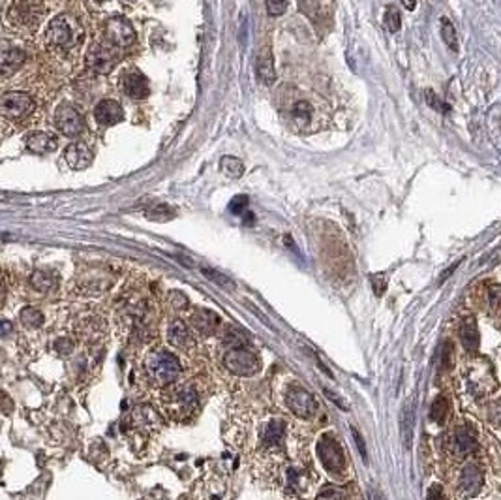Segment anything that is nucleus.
<instances>
[{
    "label": "nucleus",
    "mask_w": 501,
    "mask_h": 500,
    "mask_svg": "<svg viewBox=\"0 0 501 500\" xmlns=\"http://www.w3.org/2000/svg\"><path fill=\"white\" fill-rule=\"evenodd\" d=\"M45 40H48L49 48H53L55 51L66 53L83 40V28L75 17L63 14V16L51 19L48 32H45Z\"/></svg>",
    "instance_id": "1"
},
{
    "label": "nucleus",
    "mask_w": 501,
    "mask_h": 500,
    "mask_svg": "<svg viewBox=\"0 0 501 500\" xmlns=\"http://www.w3.org/2000/svg\"><path fill=\"white\" fill-rule=\"evenodd\" d=\"M146 373L156 384H171L181 374V361L171 352L160 350L146 359Z\"/></svg>",
    "instance_id": "2"
},
{
    "label": "nucleus",
    "mask_w": 501,
    "mask_h": 500,
    "mask_svg": "<svg viewBox=\"0 0 501 500\" xmlns=\"http://www.w3.org/2000/svg\"><path fill=\"white\" fill-rule=\"evenodd\" d=\"M36 104L34 98L26 92H6L0 102V113L4 119L10 121H21L25 117H28L34 111Z\"/></svg>",
    "instance_id": "3"
},
{
    "label": "nucleus",
    "mask_w": 501,
    "mask_h": 500,
    "mask_svg": "<svg viewBox=\"0 0 501 500\" xmlns=\"http://www.w3.org/2000/svg\"><path fill=\"white\" fill-rule=\"evenodd\" d=\"M318 455L323 467L333 474H342L345 470V455L344 450L330 435L319 438Z\"/></svg>",
    "instance_id": "4"
},
{
    "label": "nucleus",
    "mask_w": 501,
    "mask_h": 500,
    "mask_svg": "<svg viewBox=\"0 0 501 500\" xmlns=\"http://www.w3.org/2000/svg\"><path fill=\"white\" fill-rule=\"evenodd\" d=\"M286 403L289 406V410L295 416L303 417V420H310L318 412V400L313 399V395L310 391H306L304 388H298V385H293V388L287 390Z\"/></svg>",
    "instance_id": "5"
},
{
    "label": "nucleus",
    "mask_w": 501,
    "mask_h": 500,
    "mask_svg": "<svg viewBox=\"0 0 501 500\" xmlns=\"http://www.w3.org/2000/svg\"><path fill=\"white\" fill-rule=\"evenodd\" d=\"M224 363L231 373L239 374V376H252L259 368L256 353L246 350V348H231L224 356Z\"/></svg>",
    "instance_id": "6"
},
{
    "label": "nucleus",
    "mask_w": 501,
    "mask_h": 500,
    "mask_svg": "<svg viewBox=\"0 0 501 500\" xmlns=\"http://www.w3.org/2000/svg\"><path fill=\"white\" fill-rule=\"evenodd\" d=\"M105 36H107V40H109L113 46H117V48H128V46H131V43L136 42V31H134V26H131V23L128 21V19H124V17L120 16L111 17L109 21H107V25H105Z\"/></svg>",
    "instance_id": "7"
},
{
    "label": "nucleus",
    "mask_w": 501,
    "mask_h": 500,
    "mask_svg": "<svg viewBox=\"0 0 501 500\" xmlns=\"http://www.w3.org/2000/svg\"><path fill=\"white\" fill-rule=\"evenodd\" d=\"M117 58L119 55L115 49L104 46V43H95L87 53V64L96 74H109L111 70L115 68Z\"/></svg>",
    "instance_id": "8"
},
{
    "label": "nucleus",
    "mask_w": 501,
    "mask_h": 500,
    "mask_svg": "<svg viewBox=\"0 0 501 500\" xmlns=\"http://www.w3.org/2000/svg\"><path fill=\"white\" fill-rule=\"evenodd\" d=\"M55 124L60 130V134L68 137L79 136L85 128V122L79 115V111L70 104L58 105L57 111H55Z\"/></svg>",
    "instance_id": "9"
},
{
    "label": "nucleus",
    "mask_w": 501,
    "mask_h": 500,
    "mask_svg": "<svg viewBox=\"0 0 501 500\" xmlns=\"http://www.w3.org/2000/svg\"><path fill=\"white\" fill-rule=\"evenodd\" d=\"M120 87L124 90V95L134 98V100H143V98L151 95V83H149L146 75L141 74L139 70H128L120 79Z\"/></svg>",
    "instance_id": "10"
},
{
    "label": "nucleus",
    "mask_w": 501,
    "mask_h": 500,
    "mask_svg": "<svg viewBox=\"0 0 501 500\" xmlns=\"http://www.w3.org/2000/svg\"><path fill=\"white\" fill-rule=\"evenodd\" d=\"M483 482H485V476H483L479 467L468 464L464 472H462V478H460V495L465 496V499L479 495V491L483 489Z\"/></svg>",
    "instance_id": "11"
},
{
    "label": "nucleus",
    "mask_w": 501,
    "mask_h": 500,
    "mask_svg": "<svg viewBox=\"0 0 501 500\" xmlns=\"http://www.w3.org/2000/svg\"><path fill=\"white\" fill-rule=\"evenodd\" d=\"M64 160L72 169H85L89 168V164L92 162V151L83 142L70 143L66 151H64Z\"/></svg>",
    "instance_id": "12"
},
{
    "label": "nucleus",
    "mask_w": 501,
    "mask_h": 500,
    "mask_svg": "<svg viewBox=\"0 0 501 500\" xmlns=\"http://www.w3.org/2000/svg\"><path fill=\"white\" fill-rule=\"evenodd\" d=\"M95 119L102 127H113L124 119V111L115 100H102L95 110Z\"/></svg>",
    "instance_id": "13"
},
{
    "label": "nucleus",
    "mask_w": 501,
    "mask_h": 500,
    "mask_svg": "<svg viewBox=\"0 0 501 500\" xmlns=\"http://www.w3.org/2000/svg\"><path fill=\"white\" fill-rule=\"evenodd\" d=\"M57 136H53L49 132H32L26 137V149L34 154L51 153L57 149Z\"/></svg>",
    "instance_id": "14"
},
{
    "label": "nucleus",
    "mask_w": 501,
    "mask_h": 500,
    "mask_svg": "<svg viewBox=\"0 0 501 500\" xmlns=\"http://www.w3.org/2000/svg\"><path fill=\"white\" fill-rule=\"evenodd\" d=\"M26 60V53L21 51L17 48H10V46H4L2 48V74L8 78V75L16 74L17 70L21 68L23 64Z\"/></svg>",
    "instance_id": "15"
},
{
    "label": "nucleus",
    "mask_w": 501,
    "mask_h": 500,
    "mask_svg": "<svg viewBox=\"0 0 501 500\" xmlns=\"http://www.w3.org/2000/svg\"><path fill=\"white\" fill-rule=\"evenodd\" d=\"M167 339H169L173 346L177 348H190L193 344L192 333H190L188 326L183 320L173 321L169 326V331H167Z\"/></svg>",
    "instance_id": "16"
},
{
    "label": "nucleus",
    "mask_w": 501,
    "mask_h": 500,
    "mask_svg": "<svg viewBox=\"0 0 501 500\" xmlns=\"http://www.w3.org/2000/svg\"><path fill=\"white\" fill-rule=\"evenodd\" d=\"M257 75L265 85L274 83L276 74H274V60H272L271 49H262L259 58H257Z\"/></svg>",
    "instance_id": "17"
},
{
    "label": "nucleus",
    "mask_w": 501,
    "mask_h": 500,
    "mask_svg": "<svg viewBox=\"0 0 501 500\" xmlns=\"http://www.w3.org/2000/svg\"><path fill=\"white\" fill-rule=\"evenodd\" d=\"M460 339H462V344L465 346L468 352H473L479 346V329H477V324L473 318H465L460 326Z\"/></svg>",
    "instance_id": "18"
},
{
    "label": "nucleus",
    "mask_w": 501,
    "mask_h": 500,
    "mask_svg": "<svg viewBox=\"0 0 501 500\" xmlns=\"http://www.w3.org/2000/svg\"><path fill=\"white\" fill-rule=\"evenodd\" d=\"M193 326L198 329L201 335H210V333L216 331V326H218V316L215 312L207 311V309H199L195 314H193Z\"/></svg>",
    "instance_id": "19"
},
{
    "label": "nucleus",
    "mask_w": 501,
    "mask_h": 500,
    "mask_svg": "<svg viewBox=\"0 0 501 500\" xmlns=\"http://www.w3.org/2000/svg\"><path fill=\"white\" fill-rule=\"evenodd\" d=\"M477 450V440L475 437H471L470 432L465 431H458L454 435L453 438V452L458 455V457H465L468 453L475 452Z\"/></svg>",
    "instance_id": "20"
},
{
    "label": "nucleus",
    "mask_w": 501,
    "mask_h": 500,
    "mask_svg": "<svg viewBox=\"0 0 501 500\" xmlns=\"http://www.w3.org/2000/svg\"><path fill=\"white\" fill-rule=\"evenodd\" d=\"M291 117L295 119V122H298L301 127H304V124H308L310 121H312L313 117V107L310 102L306 100H301V102H295L291 107Z\"/></svg>",
    "instance_id": "21"
},
{
    "label": "nucleus",
    "mask_w": 501,
    "mask_h": 500,
    "mask_svg": "<svg viewBox=\"0 0 501 500\" xmlns=\"http://www.w3.org/2000/svg\"><path fill=\"white\" fill-rule=\"evenodd\" d=\"M220 169H222L227 177H231V179H239L240 175H242V171H244V166H242V162H240L239 158L224 156L220 160Z\"/></svg>",
    "instance_id": "22"
},
{
    "label": "nucleus",
    "mask_w": 501,
    "mask_h": 500,
    "mask_svg": "<svg viewBox=\"0 0 501 500\" xmlns=\"http://www.w3.org/2000/svg\"><path fill=\"white\" fill-rule=\"evenodd\" d=\"M284 438V425L280 421H271L263 431V440L266 446H276Z\"/></svg>",
    "instance_id": "23"
},
{
    "label": "nucleus",
    "mask_w": 501,
    "mask_h": 500,
    "mask_svg": "<svg viewBox=\"0 0 501 500\" xmlns=\"http://www.w3.org/2000/svg\"><path fill=\"white\" fill-rule=\"evenodd\" d=\"M19 320H21V324L25 327L36 329V327H40L43 324V314L40 311H36V309H32V307H26V309L21 311V314H19Z\"/></svg>",
    "instance_id": "24"
},
{
    "label": "nucleus",
    "mask_w": 501,
    "mask_h": 500,
    "mask_svg": "<svg viewBox=\"0 0 501 500\" xmlns=\"http://www.w3.org/2000/svg\"><path fill=\"white\" fill-rule=\"evenodd\" d=\"M31 284L38 292H49L55 286V279H53V275L45 273V271H34L31 277Z\"/></svg>",
    "instance_id": "25"
},
{
    "label": "nucleus",
    "mask_w": 501,
    "mask_h": 500,
    "mask_svg": "<svg viewBox=\"0 0 501 500\" xmlns=\"http://www.w3.org/2000/svg\"><path fill=\"white\" fill-rule=\"evenodd\" d=\"M201 273L207 277L209 280H212V282H216L218 286H222V288H230L233 289L235 288V282L230 279V277H225L224 273H220V271H216V269L212 267H201Z\"/></svg>",
    "instance_id": "26"
},
{
    "label": "nucleus",
    "mask_w": 501,
    "mask_h": 500,
    "mask_svg": "<svg viewBox=\"0 0 501 500\" xmlns=\"http://www.w3.org/2000/svg\"><path fill=\"white\" fill-rule=\"evenodd\" d=\"M447 414H449V400L445 399V397H438V399L433 400L430 416H432L436 423H443L447 420Z\"/></svg>",
    "instance_id": "27"
},
{
    "label": "nucleus",
    "mask_w": 501,
    "mask_h": 500,
    "mask_svg": "<svg viewBox=\"0 0 501 500\" xmlns=\"http://www.w3.org/2000/svg\"><path fill=\"white\" fill-rule=\"evenodd\" d=\"M441 38H443V42L449 46L453 51H456L458 49V40H456V31H454L453 23L447 21V19H443L441 21Z\"/></svg>",
    "instance_id": "28"
},
{
    "label": "nucleus",
    "mask_w": 501,
    "mask_h": 500,
    "mask_svg": "<svg viewBox=\"0 0 501 500\" xmlns=\"http://www.w3.org/2000/svg\"><path fill=\"white\" fill-rule=\"evenodd\" d=\"M383 23L391 32H398L400 26H402V19H400V14L394 6H389L385 10V17H383Z\"/></svg>",
    "instance_id": "29"
},
{
    "label": "nucleus",
    "mask_w": 501,
    "mask_h": 500,
    "mask_svg": "<svg viewBox=\"0 0 501 500\" xmlns=\"http://www.w3.org/2000/svg\"><path fill=\"white\" fill-rule=\"evenodd\" d=\"M146 218H151V220H169V218H173V211L171 207L167 206H156L152 207L151 211H146Z\"/></svg>",
    "instance_id": "30"
},
{
    "label": "nucleus",
    "mask_w": 501,
    "mask_h": 500,
    "mask_svg": "<svg viewBox=\"0 0 501 500\" xmlns=\"http://www.w3.org/2000/svg\"><path fill=\"white\" fill-rule=\"evenodd\" d=\"M265 4H266L269 16L272 17L284 16L287 10V0H265Z\"/></svg>",
    "instance_id": "31"
},
{
    "label": "nucleus",
    "mask_w": 501,
    "mask_h": 500,
    "mask_svg": "<svg viewBox=\"0 0 501 500\" xmlns=\"http://www.w3.org/2000/svg\"><path fill=\"white\" fill-rule=\"evenodd\" d=\"M246 209H248V198L246 196H237L230 203V211L233 215H244Z\"/></svg>",
    "instance_id": "32"
},
{
    "label": "nucleus",
    "mask_w": 501,
    "mask_h": 500,
    "mask_svg": "<svg viewBox=\"0 0 501 500\" xmlns=\"http://www.w3.org/2000/svg\"><path fill=\"white\" fill-rule=\"evenodd\" d=\"M351 435H353V438H355V444H357V447H359V452H360V457H362V461H368V452H366V444H365V440H362V437H360V432L357 431L355 427L351 429Z\"/></svg>",
    "instance_id": "33"
},
{
    "label": "nucleus",
    "mask_w": 501,
    "mask_h": 500,
    "mask_svg": "<svg viewBox=\"0 0 501 500\" xmlns=\"http://www.w3.org/2000/svg\"><path fill=\"white\" fill-rule=\"evenodd\" d=\"M424 96H426V102H429L430 107H433V110H443V102L439 100L438 96H436V92H433L432 89H429L426 92H424Z\"/></svg>",
    "instance_id": "34"
},
{
    "label": "nucleus",
    "mask_w": 501,
    "mask_h": 500,
    "mask_svg": "<svg viewBox=\"0 0 501 500\" xmlns=\"http://www.w3.org/2000/svg\"><path fill=\"white\" fill-rule=\"evenodd\" d=\"M318 500H344V493L336 489H327L318 496Z\"/></svg>",
    "instance_id": "35"
},
{
    "label": "nucleus",
    "mask_w": 501,
    "mask_h": 500,
    "mask_svg": "<svg viewBox=\"0 0 501 500\" xmlns=\"http://www.w3.org/2000/svg\"><path fill=\"white\" fill-rule=\"evenodd\" d=\"M323 393L327 395V399L333 400L334 405H338L340 408H342V410H350V406L345 405V403H344V400H342V399H338V395H336V393H333V391L327 390V388H323Z\"/></svg>",
    "instance_id": "36"
},
{
    "label": "nucleus",
    "mask_w": 501,
    "mask_h": 500,
    "mask_svg": "<svg viewBox=\"0 0 501 500\" xmlns=\"http://www.w3.org/2000/svg\"><path fill=\"white\" fill-rule=\"evenodd\" d=\"M55 348H57V352L70 353L73 350V342L70 339H60V341H57Z\"/></svg>",
    "instance_id": "37"
},
{
    "label": "nucleus",
    "mask_w": 501,
    "mask_h": 500,
    "mask_svg": "<svg viewBox=\"0 0 501 500\" xmlns=\"http://www.w3.org/2000/svg\"><path fill=\"white\" fill-rule=\"evenodd\" d=\"M490 420L497 425H501V400L490 408Z\"/></svg>",
    "instance_id": "38"
},
{
    "label": "nucleus",
    "mask_w": 501,
    "mask_h": 500,
    "mask_svg": "<svg viewBox=\"0 0 501 500\" xmlns=\"http://www.w3.org/2000/svg\"><path fill=\"white\" fill-rule=\"evenodd\" d=\"M429 500H445L443 493H441V489H439L438 485H433L432 489L429 491Z\"/></svg>",
    "instance_id": "39"
},
{
    "label": "nucleus",
    "mask_w": 501,
    "mask_h": 500,
    "mask_svg": "<svg viewBox=\"0 0 501 500\" xmlns=\"http://www.w3.org/2000/svg\"><path fill=\"white\" fill-rule=\"evenodd\" d=\"M10 331H11V324L8 320H4L2 321V333H4V335H8Z\"/></svg>",
    "instance_id": "40"
},
{
    "label": "nucleus",
    "mask_w": 501,
    "mask_h": 500,
    "mask_svg": "<svg viewBox=\"0 0 501 500\" xmlns=\"http://www.w3.org/2000/svg\"><path fill=\"white\" fill-rule=\"evenodd\" d=\"M402 4L406 6V10H415V0H402Z\"/></svg>",
    "instance_id": "41"
}]
</instances>
